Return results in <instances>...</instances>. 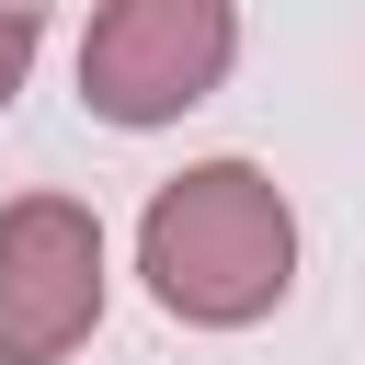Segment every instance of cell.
<instances>
[{
  "label": "cell",
  "instance_id": "6da1fadb",
  "mask_svg": "<svg viewBox=\"0 0 365 365\" xmlns=\"http://www.w3.org/2000/svg\"><path fill=\"white\" fill-rule=\"evenodd\" d=\"M137 274L182 331H251L297 285V205L262 160H194L137 217Z\"/></svg>",
  "mask_w": 365,
  "mask_h": 365
},
{
  "label": "cell",
  "instance_id": "7a4b0ae2",
  "mask_svg": "<svg viewBox=\"0 0 365 365\" xmlns=\"http://www.w3.org/2000/svg\"><path fill=\"white\" fill-rule=\"evenodd\" d=\"M240 57V11L228 0H103L80 34V103L125 137L182 125Z\"/></svg>",
  "mask_w": 365,
  "mask_h": 365
},
{
  "label": "cell",
  "instance_id": "3957f363",
  "mask_svg": "<svg viewBox=\"0 0 365 365\" xmlns=\"http://www.w3.org/2000/svg\"><path fill=\"white\" fill-rule=\"evenodd\" d=\"M103 331V217L80 194L0 205V365H68Z\"/></svg>",
  "mask_w": 365,
  "mask_h": 365
},
{
  "label": "cell",
  "instance_id": "277c9868",
  "mask_svg": "<svg viewBox=\"0 0 365 365\" xmlns=\"http://www.w3.org/2000/svg\"><path fill=\"white\" fill-rule=\"evenodd\" d=\"M34 46H46V11H34V0H0V103L23 91V68H34Z\"/></svg>",
  "mask_w": 365,
  "mask_h": 365
}]
</instances>
